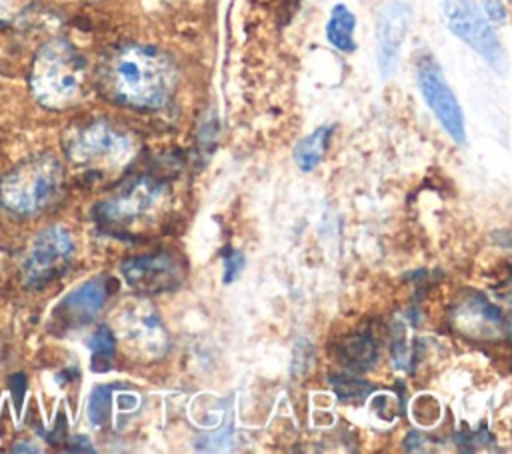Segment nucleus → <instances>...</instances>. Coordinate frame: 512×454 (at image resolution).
Listing matches in <instances>:
<instances>
[{"mask_svg": "<svg viewBox=\"0 0 512 454\" xmlns=\"http://www.w3.org/2000/svg\"><path fill=\"white\" fill-rule=\"evenodd\" d=\"M74 256V240L64 226H48L34 238L24 264L22 278L30 288H44L60 278Z\"/></svg>", "mask_w": 512, "mask_h": 454, "instance_id": "5", "label": "nucleus"}, {"mask_svg": "<svg viewBox=\"0 0 512 454\" xmlns=\"http://www.w3.org/2000/svg\"><path fill=\"white\" fill-rule=\"evenodd\" d=\"M112 392H114V386H96L92 390V396L88 400V420L92 426L100 428L108 422L110 418V412H112Z\"/></svg>", "mask_w": 512, "mask_h": 454, "instance_id": "16", "label": "nucleus"}, {"mask_svg": "<svg viewBox=\"0 0 512 454\" xmlns=\"http://www.w3.org/2000/svg\"><path fill=\"white\" fill-rule=\"evenodd\" d=\"M162 196V184L150 176H138L108 200L94 206V218L108 226L128 224L144 216Z\"/></svg>", "mask_w": 512, "mask_h": 454, "instance_id": "8", "label": "nucleus"}, {"mask_svg": "<svg viewBox=\"0 0 512 454\" xmlns=\"http://www.w3.org/2000/svg\"><path fill=\"white\" fill-rule=\"evenodd\" d=\"M176 82V66L170 56L150 44H118L104 54L98 68L102 94L134 110L166 106L176 90Z\"/></svg>", "mask_w": 512, "mask_h": 454, "instance_id": "1", "label": "nucleus"}, {"mask_svg": "<svg viewBox=\"0 0 512 454\" xmlns=\"http://www.w3.org/2000/svg\"><path fill=\"white\" fill-rule=\"evenodd\" d=\"M408 24L410 8L404 2L392 0L380 10L376 26V62L382 78H388L398 64Z\"/></svg>", "mask_w": 512, "mask_h": 454, "instance_id": "10", "label": "nucleus"}, {"mask_svg": "<svg viewBox=\"0 0 512 454\" xmlns=\"http://www.w3.org/2000/svg\"><path fill=\"white\" fill-rule=\"evenodd\" d=\"M88 68L84 56L64 38L42 44L30 66V92L48 110H66L86 94Z\"/></svg>", "mask_w": 512, "mask_h": 454, "instance_id": "2", "label": "nucleus"}, {"mask_svg": "<svg viewBox=\"0 0 512 454\" xmlns=\"http://www.w3.org/2000/svg\"><path fill=\"white\" fill-rule=\"evenodd\" d=\"M332 386L340 398H362L372 390V386L368 382L348 378V376H334Z\"/></svg>", "mask_w": 512, "mask_h": 454, "instance_id": "18", "label": "nucleus"}, {"mask_svg": "<svg viewBox=\"0 0 512 454\" xmlns=\"http://www.w3.org/2000/svg\"><path fill=\"white\" fill-rule=\"evenodd\" d=\"M242 266H244V256H242V252H238V250H228V252H226V260H224V276H222V280H224L226 284H230V282L240 274Z\"/></svg>", "mask_w": 512, "mask_h": 454, "instance_id": "20", "label": "nucleus"}, {"mask_svg": "<svg viewBox=\"0 0 512 454\" xmlns=\"http://www.w3.org/2000/svg\"><path fill=\"white\" fill-rule=\"evenodd\" d=\"M354 28H356V16L344 4H336L326 24L328 42L340 52H352L356 48Z\"/></svg>", "mask_w": 512, "mask_h": 454, "instance_id": "13", "label": "nucleus"}, {"mask_svg": "<svg viewBox=\"0 0 512 454\" xmlns=\"http://www.w3.org/2000/svg\"><path fill=\"white\" fill-rule=\"evenodd\" d=\"M482 2V8L486 12V16L492 20V22H504L506 18V8L502 4V0H480Z\"/></svg>", "mask_w": 512, "mask_h": 454, "instance_id": "21", "label": "nucleus"}, {"mask_svg": "<svg viewBox=\"0 0 512 454\" xmlns=\"http://www.w3.org/2000/svg\"><path fill=\"white\" fill-rule=\"evenodd\" d=\"M112 290L114 280L106 276L90 278L64 296V300L56 306L54 316L64 326H82L100 312Z\"/></svg>", "mask_w": 512, "mask_h": 454, "instance_id": "11", "label": "nucleus"}, {"mask_svg": "<svg viewBox=\"0 0 512 454\" xmlns=\"http://www.w3.org/2000/svg\"><path fill=\"white\" fill-rule=\"evenodd\" d=\"M342 358L346 366L366 370L376 358V348L370 336H352L350 340H346V344L342 346Z\"/></svg>", "mask_w": 512, "mask_h": 454, "instance_id": "15", "label": "nucleus"}, {"mask_svg": "<svg viewBox=\"0 0 512 454\" xmlns=\"http://www.w3.org/2000/svg\"><path fill=\"white\" fill-rule=\"evenodd\" d=\"M64 188V168L52 154H36L18 162L0 180V204L16 216L46 210Z\"/></svg>", "mask_w": 512, "mask_h": 454, "instance_id": "3", "label": "nucleus"}, {"mask_svg": "<svg viewBox=\"0 0 512 454\" xmlns=\"http://www.w3.org/2000/svg\"><path fill=\"white\" fill-rule=\"evenodd\" d=\"M28 0H0V26L14 24L26 10Z\"/></svg>", "mask_w": 512, "mask_h": 454, "instance_id": "19", "label": "nucleus"}, {"mask_svg": "<svg viewBox=\"0 0 512 454\" xmlns=\"http://www.w3.org/2000/svg\"><path fill=\"white\" fill-rule=\"evenodd\" d=\"M88 346H90L92 356H94V366H96L100 360H108V358L114 354V346H116V338H114L112 328L100 326V328L94 332V336L90 338Z\"/></svg>", "mask_w": 512, "mask_h": 454, "instance_id": "17", "label": "nucleus"}, {"mask_svg": "<svg viewBox=\"0 0 512 454\" xmlns=\"http://www.w3.org/2000/svg\"><path fill=\"white\" fill-rule=\"evenodd\" d=\"M442 12L454 36L474 48L494 70L506 72V54L474 0H444Z\"/></svg>", "mask_w": 512, "mask_h": 454, "instance_id": "6", "label": "nucleus"}, {"mask_svg": "<svg viewBox=\"0 0 512 454\" xmlns=\"http://www.w3.org/2000/svg\"><path fill=\"white\" fill-rule=\"evenodd\" d=\"M124 280L142 294H160L180 286L182 268L168 252L132 256L120 264Z\"/></svg>", "mask_w": 512, "mask_h": 454, "instance_id": "9", "label": "nucleus"}, {"mask_svg": "<svg viewBox=\"0 0 512 454\" xmlns=\"http://www.w3.org/2000/svg\"><path fill=\"white\" fill-rule=\"evenodd\" d=\"M64 152L76 166L92 174H106V170L126 164L132 154V140L106 120H90L68 130Z\"/></svg>", "mask_w": 512, "mask_h": 454, "instance_id": "4", "label": "nucleus"}, {"mask_svg": "<svg viewBox=\"0 0 512 454\" xmlns=\"http://www.w3.org/2000/svg\"><path fill=\"white\" fill-rule=\"evenodd\" d=\"M416 78H418V88L442 124V128L452 136L456 144L466 142V128H464V116L460 110V104L450 90V86L444 80L442 68L432 56H422L416 66Z\"/></svg>", "mask_w": 512, "mask_h": 454, "instance_id": "7", "label": "nucleus"}, {"mask_svg": "<svg viewBox=\"0 0 512 454\" xmlns=\"http://www.w3.org/2000/svg\"><path fill=\"white\" fill-rule=\"evenodd\" d=\"M332 136V126H320L312 134H308L304 140L298 142L294 148V160L300 170L310 172L324 156L328 142Z\"/></svg>", "mask_w": 512, "mask_h": 454, "instance_id": "14", "label": "nucleus"}, {"mask_svg": "<svg viewBox=\"0 0 512 454\" xmlns=\"http://www.w3.org/2000/svg\"><path fill=\"white\" fill-rule=\"evenodd\" d=\"M130 318L126 326V340L136 344V350H142L146 354H160L166 348V334L160 324V318L156 312H152L148 306H140L126 312Z\"/></svg>", "mask_w": 512, "mask_h": 454, "instance_id": "12", "label": "nucleus"}]
</instances>
